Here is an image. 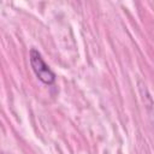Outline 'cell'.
I'll use <instances>...</instances> for the list:
<instances>
[{
    "label": "cell",
    "instance_id": "1",
    "mask_svg": "<svg viewBox=\"0 0 154 154\" xmlns=\"http://www.w3.org/2000/svg\"><path fill=\"white\" fill-rule=\"evenodd\" d=\"M30 65L32 67V71L35 72V75L37 76V78L41 82H43L45 84H53L54 83V81H55L54 72L45 63L41 54L34 48L30 51Z\"/></svg>",
    "mask_w": 154,
    "mask_h": 154
}]
</instances>
